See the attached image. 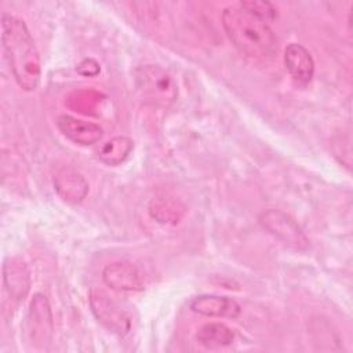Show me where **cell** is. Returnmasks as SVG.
Here are the masks:
<instances>
[{"label":"cell","mask_w":353,"mask_h":353,"mask_svg":"<svg viewBox=\"0 0 353 353\" xmlns=\"http://www.w3.org/2000/svg\"><path fill=\"white\" fill-rule=\"evenodd\" d=\"M1 43L17 84L25 91L36 90L41 76V59L26 23L3 12Z\"/></svg>","instance_id":"6da1fadb"},{"label":"cell","mask_w":353,"mask_h":353,"mask_svg":"<svg viewBox=\"0 0 353 353\" xmlns=\"http://www.w3.org/2000/svg\"><path fill=\"white\" fill-rule=\"evenodd\" d=\"M222 26L233 46L248 57L266 58L277 47V39L269 25L239 4L222 11Z\"/></svg>","instance_id":"7a4b0ae2"},{"label":"cell","mask_w":353,"mask_h":353,"mask_svg":"<svg viewBox=\"0 0 353 353\" xmlns=\"http://www.w3.org/2000/svg\"><path fill=\"white\" fill-rule=\"evenodd\" d=\"M135 85L142 98L156 106L168 108L178 95L174 77L159 65H142L135 70Z\"/></svg>","instance_id":"3957f363"},{"label":"cell","mask_w":353,"mask_h":353,"mask_svg":"<svg viewBox=\"0 0 353 353\" xmlns=\"http://www.w3.org/2000/svg\"><path fill=\"white\" fill-rule=\"evenodd\" d=\"M259 223L270 234L295 250H306L309 239L301 226L285 212L280 210H266L259 215Z\"/></svg>","instance_id":"277c9868"},{"label":"cell","mask_w":353,"mask_h":353,"mask_svg":"<svg viewBox=\"0 0 353 353\" xmlns=\"http://www.w3.org/2000/svg\"><path fill=\"white\" fill-rule=\"evenodd\" d=\"M90 306L98 321L112 332L125 335L130 331L131 321L127 312L106 292L101 290H91Z\"/></svg>","instance_id":"5b68a950"},{"label":"cell","mask_w":353,"mask_h":353,"mask_svg":"<svg viewBox=\"0 0 353 353\" xmlns=\"http://www.w3.org/2000/svg\"><path fill=\"white\" fill-rule=\"evenodd\" d=\"M103 283L116 291L143 290V276L139 269L130 262H114L102 272Z\"/></svg>","instance_id":"8992f818"},{"label":"cell","mask_w":353,"mask_h":353,"mask_svg":"<svg viewBox=\"0 0 353 353\" xmlns=\"http://www.w3.org/2000/svg\"><path fill=\"white\" fill-rule=\"evenodd\" d=\"M57 127L69 141L83 146L97 143L103 135V130L99 124L85 121L69 114L58 116Z\"/></svg>","instance_id":"52a82bcc"},{"label":"cell","mask_w":353,"mask_h":353,"mask_svg":"<svg viewBox=\"0 0 353 353\" xmlns=\"http://www.w3.org/2000/svg\"><path fill=\"white\" fill-rule=\"evenodd\" d=\"M189 307L192 312L207 317L236 319L241 312L240 305L234 299L229 296L210 294L194 296L189 302Z\"/></svg>","instance_id":"ba28073f"},{"label":"cell","mask_w":353,"mask_h":353,"mask_svg":"<svg viewBox=\"0 0 353 353\" xmlns=\"http://www.w3.org/2000/svg\"><path fill=\"white\" fill-rule=\"evenodd\" d=\"M29 334L33 341L47 342L52 334V316L48 301L44 295L36 294L30 302L29 316Z\"/></svg>","instance_id":"9c48e42d"},{"label":"cell","mask_w":353,"mask_h":353,"mask_svg":"<svg viewBox=\"0 0 353 353\" xmlns=\"http://www.w3.org/2000/svg\"><path fill=\"white\" fill-rule=\"evenodd\" d=\"M3 280L8 294L23 301L30 290V272L26 263L19 258H7L3 266Z\"/></svg>","instance_id":"30bf717a"},{"label":"cell","mask_w":353,"mask_h":353,"mask_svg":"<svg viewBox=\"0 0 353 353\" xmlns=\"http://www.w3.org/2000/svg\"><path fill=\"white\" fill-rule=\"evenodd\" d=\"M54 189L63 201L77 204L85 199L88 183L76 170L63 168L54 176Z\"/></svg>","instance_id":"8fae6325"},{"label":"cell","mask_w":353,"mask_h":353,"mask_svg":"<svg viewBox=\"0 0 353 353\" xmlns=\"http://www.w3.org/2000/svg\"><path fill=\"white\" fill-rule=\"evenodd\" d=\"M284 65L298 83L306 84L314 74V61L310 52L298 43H290L284 50Z\"/></svg>","instance_id":"7c38bea8"},{"label":"cell","mask_w":353,"mask_h":353,"mask_svg":"<svg viewBox=\"0 0 353 353\" xmlns=\"http://www.w3.org/2000/svg\"><path fill=\"white\" fill-rule=\"evenodd\" d=\"M196 341L207 349H219L233 343L234 332L223 323H207L197 330Z\"/></svg>","instance_id":"4fadbf2b"},{"label":"cell","mask_w":353,"mask_h":353,"mask_svg":"<svg viewBox=\"0 0 353 353\" xmlns=\"http://www.w3.org/2000/svg\"><path fill=\"white\" fill-rule=\"evenodd\" d=\"M134 148V142L124 135L113 137L99 146L97 150L98 159L108 165H120L127 160L131 150Z\"/></svg>","instance_id":"5bb4252c"},{"label":"cell","mask_w":353,"mask_h":353,"mask_svg":"<svg viewBox=\"0 0 353 353\" xmlns=\"http://www.w3.org/2000/svg\"><path fill=\"white\" fill-rule=\"evenodd\" d=\"M149 212L153 219L160 223H176L182 218L185 208L183 205L172 199L161 197L150 203Z\"/></svg>","instance_id":"9a60e30c"},{"label":"cell","mask_w":353,"mask_h":353,"mask_svg":"<svg viewBox=\"0 0 353 353\" xmlns=\"http://www.w3.org/2000/svg\"><path fill=\"white\" fill-rule=\"evenodd\" d=\"M239 6L248 11L250 14L255 15L256 18L262 19L263 22L269 23L273 22L277 18V8L273 3L265 1V0H247L240 1Z\"/></svg>","instance_id":"2e32d148"},{"label":"cell","mask_w":353,"mask_h":353,"mask_svg":"<svg viewBox=\"0 0 353 353\" xmlns=\"http://www.w3.org/2000/svg\"><path fill=\"white\" fill-rule=\"evenodd\" d=\"M76 70H77L81 76L92 77V76H97V74L99 73L101 68H99V63H98L95 59H92V58H85V59H83V61L77 65Z\"/></svg>","instance_id":"e0dca14e"}]
</instances>
